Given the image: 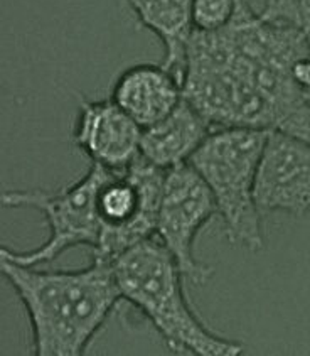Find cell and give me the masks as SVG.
Listing matches in <instances>:
<instances>
[{"label": "cell", "mask_w": 310, "mask_h": 356, "mask_svg": "<svg viewBox=\"0 0 310 356\" xmlns=\"http://www.w3.org/2000/svg\"><path fill=\"white\" fill-rule=\"evenodd\" d=\"M307 38L238 0L231 22L194 31L186 47L182 97L213 129L284 132L310 144V95L295 78Z\"/></svg>", "instance_id": "cell-1"}, {"label": "cell", "mask_w": 310, "mask_h": 356, "mask_svg": "<svg viewBox=\"0 0 310 356\" xmlns=\"http://www.w3.org/2000/svg\"><path fill=\"white\" fill-rule=\"evenodd\" d=\"M33 331V355L81 356L122 302L113 264L93 259L76 270H35L0 257Z\"/></svg>", "instance_id": "cell-2"}, {"label": "cell", "mask_w": 310, "mask_h": 356, "mask_svg": "<svg viewBox=\"0 0 310 356\" xmlns=\"http://www.w3.org/2000/svg\"><path fill=\"white\" fill-rule=\"evenodd\" d=\"M122 299L149 319L174 353L238 356L243 346L211 331L190 307L174 255L157 238L140 241L113 262Z\"/></svg>", "instance_id": "cell-3"}, {"label": "cell", "mask_w": 310, "mask_h": 356, "mask_svg": "<svg viewBox=\"0 0 310 356\" xmlns=\"http://www.w3.org/2000/svg\"><path fill=\"white\" fill-rule=\"evenodd\" d=\"M266 136L256 129H214L189 159L213 193L226 240L250 252L265 245L255 179Z\"/></svg>", "instance_id": "cell-4"}, {"label": "cell", "mask_w": 310, "mask_h": 356, "mask_svg": "<svg viewBox=\"0 0 310 356\" xmlns=\"http://www.w3.org/2000/svg\"><path fill=\"white\" fill-rule=\"evenodd\" d=\"M111 169L91 164L81 179L61 191L47 193L44 189H7L2 193V204L7 208H33L44 216L49 238L39 248L15 252L2 247L0 257L12 262L38 267L53 262L63 252L74 247H91L100 241L101 220L98 211V195L101 186L113 176Z\"/></svg>", "instance_id": "cell-5"}, {"label": "cell", "mask_w": 310, "mask_h": 356, "mask_svg": "<svg viewBox=\"0 0 310 356\" xmlns=\"http://www.w3.org/2000/svg\"><path fill=\"white\" fill-rule=\"evenodd\" d=\"M165 169L142 154L101 186L98 211L101 235L93 257L113 264L140 241L157 235L158 208L164 193Z\"/></svg>", "instance_id": "cell-6"}, {"label": "cell", "mask_w": 310, "mask_h": 356, "mask_svg": "<svg viewBox=\"0 0 310 356\" xmlns=\"http://www.w3.org/2000/svg\"><path fill=\"white\" fill-rule=\"evenodd\" d=\"M218 215L213 193L189 164L167 169L164 193L157 220V238L174 255L186 279L194 284H206L214 268L194 255V243L206 223Z\"/></svg>", "instance_id": "cell-7"}, {"label": "cell", "mask_w": 310, "mask_h": 356, "mask_svg": "<svg viewBox=\"0 0 310 356\" xmlns=\"http://www.w3.org/2000/svg\"><path fill=\"white\" fill-rule=\"evenodd\" d=\"M261 215L282 211L302 218L310 211V144L284 132H268L255 179Z\"/></svg>", "instance_id": "cell-8"}, {"label": "cell", "mask_w": 310, "mask_h": 356, "mask_svg": "<svg viewBox=\"0 0 310 356\" xmlns=\"http://www.w3.org/2000/svg\"><path fill=\"white\" fill-rule=\"evenodd\" d=\"M78 117L73 129L74 145L111 171H123L140 154L142 129L113 100L78 97Z\"/></svg>", "instance_id": "cell-9"}, {"label": "cell", "mask_w": 310, "mask_h": 356, "mask_svg": "<svg viewBox=\"0 0 310 356\" xmlns=\"http://www.w3.org/2000/svg\"><path fill=\"white\" fill-rule=\"evenodd\" d=\"M111 100L142 130L161 122L182 100L179 78L164 65H135L115 81Z\"/></svg>", "instance_id": "cell-10"}, {"label": "cell", "mask_w": 310, "mask_h": 356, "mask_svg": "<svg viewBox=\"0 0 310 356\" xmlns=\"http://www.w3.org/2000/svg\"><path fill=\"white\" fill-rule=\"evenodd\" d=\"M213 130L209 122L182 97L169 115L142 130L140 154L167 171L189 162Z\"/></svg>", "instance_id": "cell-11"}, {"label": "cell", "mask_w": 310, "mask_h": 356, "mask_svg": "<svg viewBox=\"0 0 310 356\" xmlns=\"http://www.w3.org/2000/svg\"><path fill=\"white\" fill-rule=\"evenodd\" d=\"M137 15L138 26L145 27L162 41V65L172 71L182 85L186 47L193 34L190 6L193 0H127Z\"/></svg>", "instance_id": "cell-12"}, {"label": "cell", "mask_w": 310, "mask_h": 356, "mask_svg": "<svg viewBox=\"0 0 310 356\" xmlns=\"http://www.w3.org/2000/svg\"><path fill=\"white\" fill-rule=\"evenodd\" d=\"M238 9V0H193L190 22L194 31L214 33L231 22Z\"/></svg>", "instance_id": "cell-13"}]
</instances>
